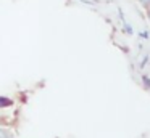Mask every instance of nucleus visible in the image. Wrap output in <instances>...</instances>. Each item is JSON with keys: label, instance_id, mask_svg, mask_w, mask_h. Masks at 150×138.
<instances>
[{"label": "nucleus", "instance_id": "f257e3e1", "mask_svg": "<svg viewBox=\"0 0 150 138\" xmlns=\"http://www.w3.org/2000/svg\"><path fill=\"white\" fill-rule=\"evenodd\" d=\"M11 104H13L11 99H8L7 96H0V108H2V109L8 108V106H11Z\"/></svg>", "mask_w": 150, "mask_h": 138}, {"label": "nucleus", "instance_id": "f03ea898", "mask_svg": "<svg viewBox=\"0 0 150 138\" xmlns=\"http://www.w3.org/2000/svg\"><path fill=\"white\" fill-rule=\"evenodd\" d=\"M142 83L145 85V88L150 90V77L149 76H142Z\"/></svg>", "mask_w": 150, "mask_h": 138}, {"label": "nucleus", "instance_id": "7ed1b4c3", "mask_svg": "<svg viewBox=\"0 0 150 138\" xmlns=\"http://www.w3.org/2000/svg\"><path fill=\"white\" fill-rule=\"evenodd\" d=\"M147 61H149V56L145 55V56H144V60L140 61V67H144V66H145V64H147Z\"/></svg>", "mask_w": 150, "mask_h": 138}, {"label": "nucleus", "instance_id": "20e7f679", "mask_svg": "<svg viewBox=\"0 0 150 138\" xmlns=\"http://www.w3.org/2000/svg\"><path fill=\"white\" fill-rule=\"evenodd\" d=\"M140 37H142V39H149V32H147V31L140 32Z\"/></svg>", "mask_w": 150, "mask_h": 138}, {"label": "nucleus", "instance_id": "39448f33", "mask_svg": "<svg viewBox=\"0 0 150 138\" xmlns=\"http://www.w3.org/2000/svg\"><path fill=\"white\" fill-rule=\"evenodd\" d=\"M139 2H142L144 5H150V0H139Z\"/></svg>", "mask_w": 150, "mask_h": 138}]
</instances>
